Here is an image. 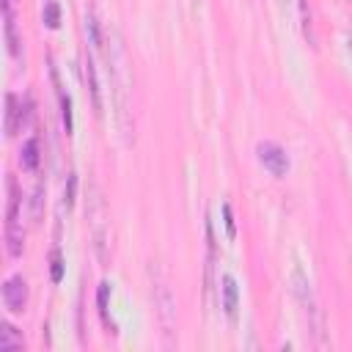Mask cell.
Here are the masks:
<instances>
[{
	"instance_id": "obj_5",
	"label": "cell",
	"mask_w": 352,
	"mask_h": 352,
	"mask_svg": "<svg viewBox=\"0 0 352 352\" xmlns=\"http://www.w3.org/2000/svg\"><path fill=\"white\" fill-rule=\"evenodd\" d=\"M151 294H154V308H157V314H160V322H162L165 333H170V327H173V322H176V300H173V294H170V286H168L162 278H157L154 286H151Z\"/></svg>"
},
{
	"instance_id": "obj_19",
	"label": "cell",
	"mask_w": 352,
	"mask_h": 352,
	"mask_svg": "<svg viewBox=\"0 0 352 352\" xmlns=\"http://www.w3.org/2000/svg\"><path fill=\"white\" fill-rule=\"evenodd\" d=\"M74 190H77V176H74V173H69V184H66V192H63L66 206H72V204H74Z\"/></svg>"
},
{
	"instance_id": "obj_4",
	"label": "cell",
	"mask_w": 352,
	"mask_h": 352,
	"mask_svg": "<svg viewBox=\"0 0 352 352\" xmlns=\"http://www.w3.org/2000/svg\"><path fill=\"white\" fill-rule=\"evenodd\" d=\"M113 72H116V94H118V124H121V132H124V138L129 140V129H132V124H129V104H126V88H124V82H126V77H124V47H121V36L116 33V58H113Z\"/></svg>"
},
{
	"instance_id": "obj_15",
	"label": "cell",
	"mask_w": 352,
	"mask_h": 352,
	"mask_svg": "<svg viewBox=\"0 0 352 352\" xmlns=\"http://www.w3.org/2000/svg\"><path fill=\"white\" fill-rule=\"evenodd\" d=\"M50 278H52V283L63 280V256L58 248H52V253H50Z\"/></svg>"
},
{
	"instance_id": "obj_13",
	"label": "cell",
	"mask_w": 352,
	"mask_h": 352,
	"mask_svg": "<svg viewBox=\"0 0 352 352\" xmlns=\"http://www.w3.org/2000/svg\"><path fill=\"white\" fill-rule=\"evenodd\" d=\"M6 44H8V52L14 58H19V38H16V25H14V16H11V8H6Z\"/></svg>"
},
{
	"instance_id": "obj_18",
	"label": "cell",
	"mask_w": 352,
	"mask_h": 352,
	"mask_svg": "<svg viewBox=\"0 0 352 352\" xmlns=\"http://www.w3.org/2000/svg\"><path fill=\"white\" fill-rule=\"evenodd\" d=\"M85 30H88V38L94 47H102V38H99V28H96V19H94V11L85 14Z\"/></svg>"
},
{
	"instance_id": "obj_8",
	"label": "cell",
	"mask_w": 352,
	"mask_h": 352,
	"mask_svg": "<svg viewBox=\"0 0 352 352\" xmlns=\"http://www.w3.org/2000/svg\"><path fill=\"white\" fill-rule=\"evenodd\" d=\"M3 305L11 314H22L28 308V283L22 275H11L3 283Z\"/></svg>"
},
{
	"instance_id": "obj_10",
	"label": "cell",
	"mask_w": 352,
	"mask_h": 352,
	"mask_svg": "<svg viewBox=\"0 0 352 352\" xmlns=\"http://www.w3.org/2000/svg\"><path fill=\"white\" fill-rule=\"evenodd\" d=\"M22 346H25V341L16 333V327L8 322H0V352H11V349H22Z\"/></svg>"
},
{
	"instance_id": "obj_14",
	"label": "cell",
	"mask_w": 352,
	"mask_h": 352,
	"mask_svg": "<svg viewBox=\"0 0 352 352\" xmlns=\"http://www.w3.org/2000/svg\"><path fill=\"white\" fill-rule=\"evenodd\" d=\"M107 297H110V283H107V280H102V283H99V292H96V308H99L102 322L113 330V322H110V314H107Z\"/></svg>"
},
{
	"instance_id": "obj_12",
	"label": "cell",
	"mask_w": 352,
	"mask_h": 352,
	"mask_svg": "<svg viewBox=\"0 0 352 352\" xmlns=\"http://www.w3.org/2000/svg\"><path fill=\"white\" fill-rule=\"evenodd\" d=\"M19 162H22L25 170H36V168H38V140H36V138H28V140L22 143Z\"/></svg>"
},
{
	"instance_id": "obj_20",
	"label": "cell",
	"mask_w": 352,
	"mask_h": 352,
	"mask_svg": "<svg viewBox=\"0 0 352 352\" xmlns=\"http://www.w3.org/2000/svg\"><path fill=\"white\" fill-rule=\"evenodd\" d=\"M223 217H226V228H228V236H234V234H236V226H234V214H231V206H228V204L223 206Z\"/></svg>"
},
{
	"instance_id": "obj_11",
	"label": "cell",
	"mask_w": 352,
	"mask_h": 352,
	"mask_svg": "<svg viewBox=\"0 0 352 352\" xmlns=\"http://www.w3.org/2000/svg\"><path fill=\"white\" fill-rule=\"evenodd\" d=\"M85 82H88V91H91L94 110L99 116L102 113V94H99V80H96V72H94V60L91 58H85Z\"/></svg>"
},
{
	"instance_id": "obj_9",
	"label": "cell",
	"mask_w": 352,
	"mask_h": 352,
	"mask_svg": "<svg viewBox=\"0 0 352 352\" xmlns=\"http://www.w3.org/2000/svg\"><path fill=\"white\" fill-rule=\"evenodd\" d=\"M236 302H239V289H236V280L231 275H223V308L226 314L234 319L236 316Z\"/></svg>"
},
{
	"instance_id": "obj_3",
	"label": "cell",
	"mask_w": 352,
	"mask_h": 352,
	"mask_svg": "<svg viewBox=\"0 0 352 352\" xmlns=\"http://www.w3.org/2000/svg\"><path fill=\"white\" fill-rule=\"evenodd\" d=\"M6 190H8V206H6V248H8V256L11 258H19L22 256V223H19V187H16V179L8 176L6 179Z\"/></svg>"
},
{
	"instance_id": "obj_2",
	"label": "cell",
	"mask_w": 352,
	"mask_h": 352,
	"mask_svg": "<svg viewBox=\"0 0 352 352\" xmlns=\"http://www.w3.org/2000/svg\"><path fill=\"white\" fill-rule=\"evenodd\" d=\"M292 292H294V297L300 300V305L305 311L308 330L314 333L316 344H324V319H322L319 302L314 297V289H311V283H308V278H305V272L300 267H294V272H292Z\"/></svg>"
},
{
	"instance_id": "obj_16",
	"label": "cell",
	"mask_w": 352,
	"mask_h": 352,
	"mask_svg": "<svg viewBox=\"0 0 352 352\" xmlns=\"http://www.w3.org/2000/svg\"><path fill=\"white\" fill-rule=\"evenodd\" d=\"M44 25L50 28V30H55L58 25H60V8H58V3H47L44 6Z\"/></svg>"
},
{
	"instance_id": "obj_1",
	"label": "cell",
	"mask_w": 352,
	"mask_h": 352,
	"mask_svg": "<svg viewBox=\"0 0 352 352\" xmlns=\"http://www.w3.org/2000/svg\"><path fill=\"white\" fill-rule=\"evenodd\" d=\"M85 217L91 226V236H94V250L99 256L102 264L110 261V250H107V204L104 195L99 190V184H88V195H85Z\"/></svg>"
},
{
	"instance_id": "obj_17",
	"label": "cell",
	"mask_w": 352,
	"mask_h": 352,
	"mask_svg": "<svg viewBox=\"0 0 352 352\" xmlns=\"http://www.w3.org/2000/svg\"><path fill=\"white\" fill-rule=\"evenodd\" d=\"M60 118H63L66 135H72V129H74V121H72V99L66 94H60Z\"/></svg>"
},
{
	"instance_id": "obj_6",
	"label": "cell",
	"mask_w": 352,
	"mask_h": 352,
	"mask_svg": "<svg viewBox=\"0 0 352 352\" xmlns=\"http://www.w3.org/2000/svg\"><path fill=\"white\" fill-rule=\"evenodd\" d=\"M256 154H258V162L272 173V176H286V170H289V157H286V151L278 146V143H272V140H264V143H258L256 146Z\"/></svg>"
},
{
	"instance_id": "obj_7",
	"label": "cell",
	"mask_w": 352,
	"mask_h": 352,
	"mask_svg": "<svg viewBox=\"0 0 352 352\" xmlns=\"http://www.w3.org/2000/svg\"><path fill=\"white\" fill-rule=\"evenodd\" d=\"M30 99L19 102L16 94H6V135H16L19 126H28V118H30Z\"/></svg>"
},
{
	"instance_id": "obj_21",
	"label": "cell",
	"mask_w": 352,
	"mask_h": 352,
	"mask_svg": "<svg viewBox=\"0 0 352 352\" xmlns=\"http://www.w3.org/2000/svg\"><path fill=\"white\" fill-rule=\"evenodd\" d=\"M8 6H11V0H6V3H3V8H8Z\"/></svg>"
}]
</instances>
